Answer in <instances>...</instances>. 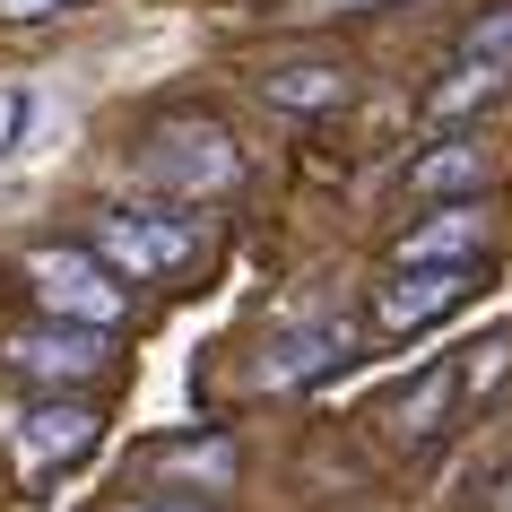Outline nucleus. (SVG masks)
I'll list each match as a JSON object with an SVG mask.
<instances>
[{
	"mask_svg": "<svg viewBox=\"0 0 512 512\" xmlns=\"http://www.w3.org/2000/svg\"><path fill=\"white\" fill-rule=\"evenodd\" d=\"M87 252H96L113 278H174V270L200 261V217L113 200V209H96V226H87Z\"/></svg>",
	"mask_w": 512,
	"mask_h": 512,
	"instance_id": "obj_2",
	"label": "nucleus"
},
{
	"mask_svg": "<svg viewBox=\"0 0 512 512\" xmlns=\"http://www.w3.org/2000/svg\"><path fill=\"white\" fill-rule=\"evenodd\" d=\"M261 96H270L278 113H330L348 96V70H339V61H270V70H261Z\"/></svg>",
	"mask_w": 512,
	"mask_h": 512,
	"instance_id": "obj_12",
	"label": "nucleus"
},
{
	"mask_svg": "<svg viewBox=\"0 0 512 512\" xmlns=\"http://www.w3.org/2000/svg\"><path fill=\"white\" fill-rule=\"evenodd\" d=\"M408 191H417V200L443 191V209H452V200H478V191H486V148H478V139H434L426 157L408 165Z\"/></svg>",
	"mask_w": 512,
	"mask_h": 512,
	"instance_id": "obj_10",
	"label": "nucleus"
},
{
	"mask_svg": "<svg viewBox=\"0 0 512 512\" xmlns=\"http://www.w3.org/2000/svg\"><path fill=\"white\" fill-rule=\"evenodd\" d=\"M105 330H70V322H35V330H9L0 339V365L18 382H35V391H53V400H70L79 382L105 374Z\"/></svg>",
	"mask_w": 512,
	"mask_h": 512,
	"instance_id": "obj_4",
	"label": "nucleus"
},
{
	"mask_svg": "<svg viewBox=\"0 0 512 512\" xmlns=\"http://www.w3.org/2000/svg\"><path fill=\"white\" fill-rule=\"evenodd\" d=\"M504 87H512V70H495V61H443V79L426 87V122H469V113H486Z\"/></svg>",
	"mask_w": 512,
	"mask_h": 512,
	"instance_id": "obj_13",
	"label": "nucleus"
},
{
	"mask_svg": "<svg viewBox=\"0 0 512 512\" xmlns=\"http://www.w3.org/2000/svg\"><path fill=\"white\" fill-rule=\"evenodd\" d=\"M460 400H469V391H460V365L443 356V365H426V374H408L400 391L382 400V434H391L400 452H426L434 434L452 426V408H460Z\"/></svg>",
	"mask_w": 512,
	"mask_h": 512,
	"instance_id": "obj_8",
	"label": "nucleus"
},
{
	"mask_svg": "<svg viewBox=\"0 0 512 512\" xmlns=\"http://www.w3.org/2000/svg\"><path fill=\"white\" fill-rule=\"evenodd\" d=\"M96 426H105V417H96L87 400H53V391H44V400H27L18 417H9L18 469H35V478H44V469H70L79 452H96Z\"/></svg>",
	"mask_w": 512,
	"mask_h": 512,
	"instance_id": "obj_5",
	"label": "nucleus"
},
{
	"mask_svg": "<svg viewBox=\"0 0 512 512\" xmlns=\"http://www.w3.org/2000/svg\"><path fill=\"white\" fill-rule=\"evenodd\" d=\"M391 270H486V200H452L426 226L391 235Z\"/></svg>",
	"mask_w": 512,
	"mask_h": 512,
	"instance_id": "obj_6",
	"label": "nucleus"
},
{
	"mask_svg": "<svg viewBox=\"0 0 512 512\" xmlns=\"http://www.w3.org/2000/svg\"><path fill=\"white\" fill-rule=\"evenodd\" d=\"M139 469L148 478H165V495H183V504H200V495H226L243 469L235 434H174V443H148L139 452Z\"/></svg>",
	"mask_w": 512,
	"mask_h": 512,
	"instance_id": "obj_7",
	"label": "nucleus"
},
{
	"mask_svg": "<svg viewBox=\"0 0 512 512\" xmlns=\"http://www.w3.org/2000/svg\"><path fill=\"white\" fill-rule=\"evenodd\" d=\"M139 174L165 191V200H217V191L243 183V148L226 122L209 113H165L157 131L139 139Z\"/></svg>",
	"mask_w": 512,
	"mask_h": 512,
	"instance_id": "obj_1",
	"label": "nucleus"
},
{
	"mask_svg": "<svg viewBox=\"0 0 512 512\" xmlns=\"http://www.w3.org/2000/svg\"><path fill=\"white\" fill-rule=\"evenodd\" d=\"M61 9H79V0H0L9 27H35V18H61Z\"/></svg>",
	"mask_w": 512,
	"mask_h": 512,
	"instance_id": "obj_16",
	"label": "nucleus"
},
{
	"mask_svg": "<svg viewBox=\"0 0 512 512\" xmlns=\"http://www.w3.org/2000/svg\"><path fill=\"white\" fill-rule=\"evenodd\" d=\"M27 287L44 304V322H70V330H113L131 313V287L87 252V243H35L27 252Z\"/></svg>",
	"mask_w": 512,
	"mask_h": 512,
	"instance_id": "obj_3",
	"label": "nucleus"
},
{
	"mask_svg": "<svg viewBox=\"0 0 512 512\" xmlns=\"http://www.w3.org/2000/svg\"><path fill=\"white\" fill-rule=\"evenodd\" d=\"M348 356H356V322H313L304 339H287V348L261 365V382H278V391H287V382H322V374H339Z\"/></svg>",
	"mask_w": 512,
	"mask_h": 512,
	"instance_id": "obj_11",
	"label": "nucleus"
},
{
	"mask_svg": "<svg viewBox=\"0 0 512 512\" xmlns=\"http://www.w3.org/2000/svg\"><path fill=\"white\" fill-rule=\"evenodd\" d=\"M105 512H217V504H183V495H131V504H105Z\"/></svg>",
	"mask_w": 512,
	"mask_h": 512,
	"instance_id": "obj_17",
	"label": "nucleus"
},
{
	"mask_svg": "<svg viewBox=\"0 0 512 512\" xmlns=\"http://www.w3.org/2000/svg\"><path fill=\"white\" fill-rule=\"evenodd\" d=\"M287 9H304V18H339V9H382V0H287Z\"/></svg>",
	"mask_w": 512,
	"mask_h": 512,
	"instance_id": "obj_18",
	"label": "nucleus"
},
{
	"mask_svg": "<svg viewBox=\"0 0 512 512\" xmlns=\"http://www.w3.org/2000/svg\"><path fill=\"white\" fill-rule=\"evenodd\" d=\"M460 296H478V270H382L374 322L382 330H426L434 313H452Z\"/></svg>",
	"mask_w": 512,
	"mask_h": 512,
	"instance_id": "obj_9",
	"label": "nucleus"
},
{
	"mask_svg": "<svg viewBox=\"0 0 512 512\" xmlns=\"http://www.w3.org/2000/svg\"><path fill=\"white\" fill-rule=\"evenodd\" d=\"M27 113H35V96H27V87H0V157L18 148V131H27Z\"/></svg>",
	"mask_w": 512,
	"mask_h": 512,
	"instance_id": "obj_15",
	"label": "nucleus"
},
{
	"mask_svg": "<svg viewBox=\"0 0 512 512\" xmlns=\"http://www.w3.org/2000/svg\"><path fill=\"white\" fill-rule=\"evenodd\" d=\"M452 61H495V70H512V0H495V9H478V18L460 27Z\"/></svg>",
	"mask_w": 512,
	"mask_h": 512,
	"instance_id": "obj_14",
	"label": "nucleus"
}]
</instances>
